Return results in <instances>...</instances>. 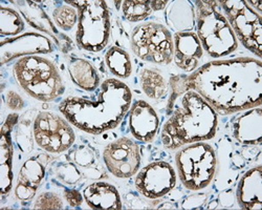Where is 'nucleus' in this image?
<instances>
[{
    "label": "nucleus",
    "mask_w": 262,
    "mask_h": 210,
    "mask_svg": "<svg viewBox=\"0 0 262 210\" xmlns=\"http://www.w3.org/2000/svg\"><path fill=\"white\" fill-rule=\"evenodd\" d=\"M25 30V21L19 13L2 5L0 7V34L15 37Z\"/></svg>",
    "instance_id": "a878e982"
},
{
    "label": "nucleus",
    "mask_w": 262,
    "mask_h": 210,
    "mask_svg": "<svg viewBox=\"0 0 262 210\" xmlns=\"http://www.w3.org/2000/svg\"><path fill=\"white\" fill-rule=\"evenodd\" d=\"M195 27L204 51L212 58L235 52L238 40L218 2H195Z\"/></svg>",
    "instance_id": "39448f33"
},
{
    "label": "nucleus",
    "mask_w": 262,
    "mask_h": 210,
    "mask_svg": "<svg viewBox=\"0 0 262 210\" xmlns=\"http://www.w3.org/2000/svg\"><path fill=\"white\" fill-rule=\"evenodd\" d=\"M218 4L223 9L237 40L260 59L262 56L261 15L243 0H223Z\"/></svg>",
    "instance_id": "1a4fd4ad"
},
{
    "label": "nucleus",
    "mask_w": 262,
    "mask_h": 210,
    "mask_svg": "<svg viewBox=\"0 0 262 210\" xmlns=\"http://www.w3.org/2000/svg\"><path fill=\"white\" fill-rule=\"evenodd\" d=\"M12 4H15L29 25L50 35L62 52L68 53L74 48L72 40L57 30L48 14L39 5L33 2H12Z\"/></svg>",
    "instance_id": "dca6fc26"
},
{
    "label": "nucleus",
    "mask_w": 262,
    "mask_h": 210,
    "mask_svg": "<svg viewBox=\"0 0 262 210\" xmlns=\"http://www.w3.org/2000/svg\"><path fill=\"white\" fill-rule=\"evenodd\" d=\"M7 104L9 109L13 111H20L25 107V101L17 93L10 91L7 95Z\"/></svg>",
    "instance_id": "7c9ffc66"
},
{
    "label": "nucleus",
    "mask_w": 262,
    "mask_h": 210,
    "mask_svg": "<svg viewBox=\"0 0 262 210\" xmlns=\"http://www.w3.org/2000/svg\"><path fill=\"white\" fill-rule=\"evenodd\" d=\"M64 199L72 207H78L83 203V196L76 189H65L63 193Z\"/></svg>",
    "instance_id": "c756f323"
},
{
    "label": "nucleus",
    "mask_w": 262,
    "mask_h": 210,
    "mask_svg": "<svg viewBox=\"0 0 262 210\" xmlns=\"http://www.w3.org/2000/svg\"><path fill=\"white\" fill-rule=\"evenodd\" d=\"M15 80L26 93L43 102L55 101L64 93V84L54 63L42 56L18 59L13 67Z\"/></svg>",
    "instance_id": "20e7f679"
},
{
    "label": "nucleus",
    "mask_w": 262,
    "mask_h": 210,
    "mask_svg": "<svg viewBox=\"0 0 262 210\" xmlns=\"http://www.w3.org/2000/svg\"><path fill=\"white\" fill-rule=\"evenodd\" d=\"M236 198L240 208L260 210L262 206V168L257 166L248 171L240 179Z\"/></svg>",
    "instance_id": "6ab92c4d"
},
{
    "label": "nucleus",
    "mask_w": 262,
    "mask_h": 210,
    "mask_svg": "<svg viewBox=\"0 0 262 210\" xmlns=\"http://www.w3.org/2000/svg\"><path fill=\"white\" fill-rule=\"evenodd\" d=\"M50 161V156L39 154L28 159L21 166L15 187V196L18 200L31 201L36 196L39 186L46 177L47 166Z\"/></svg>",
    "instance_id": "4468645a"
},
{
    "label": "nucleus",
    "mask_w": 262,
    "mask_h": 210,
    "mask_svg": "<svg viewBox=\"0 0 262 210\" xmlns=\"http://www.w3.org/2000/svg\"><path fill=\"white\" fill-rule=\"evenodd\" d=\"M128 125L135 139L148 143L156 138L159 132L160 118L148 102L138 100L130 107Z\"/></svg>",
    "instance_id": "2eb2a0df"
},
{
    "label": "nucleus",
    "mask_w": 262,
    "mask_h": 210,
    "mask_svg": "<svg viewBox=\"0 0 262 210\" xmlns=\"http://www.w3.org/2000/svg\"><path fill=\"white\" fill-rule=\"evenodd\" d=\"M149 3L152 11H161L165 9L169 4V2H149Z\"/></svg>",
    "instance_id": "473e14b6"
},
{
    "label": "nucleus",
    "mask_w": 262,
    "mask_h": 210,
    "mask_svg": "<svg viewBox=\"0 0 262 210\" xmlns=\"http://www.w3.org/2000/svg\"><path fill=\"white\" fill-rule=\"evenodd\" d=\"M37 145L50 154H61L70 150L76 140L72 124L52 112H41L33 125Z\"/></svg>",
    "instance_id": "9d476101"
},
{
    "label": "nucleus",
    "mask_w": 262,
    "mask_h": 210,
    "mask_svg": "<svg viewBox=\"0 0 262 210\" xmlns=\"http://www.w3.org/2000/svg\"><path fill=\"white\" fill-rule=\"evenodd\" d=\"M69 73L74 84L86 92H95L100 87V76L91 62L82 58H72Z\"/></svg>",
    "instance_id": "5701e85b"
},
{
    "label": "nucleus",
    "mask_w": 262,
    "mask_h": 210,
    "mask_svg": "<svg viewBox=\"0 0 262 210\" xmlns=\"http://www.w3.org/2000/svg\"><path fill=\"white\" fill-rule=\"evenodd\" d=\"M177 185V173L171 164L164 161L152 162L138 173L135 186L137 191L150 200L169 194Z\"/></svg>",
    "instance_id": "f8f14e48"
},
{
    "label": "nucleus",
    "mask_w": 262,
    "mask_h": 210,
    "mask_svg": "<svg viewBox=\"0 0 262 210\" xmlns=\"http://www.w3.org/2000/svg\"><path fill=\"white\" fill-rule=\"evenodd\" d=\"M141 88L145 95L150 99L159 100L166 97L168 87L165 78L156 70L145 69L140 75Z\"/></svg>",
    "instance_id": "b1692460"
},
{
    "label": "nucleus",
    "mask_w": 262,
    "mask_h": 210,
    "mask_svg": "<svg viewBox=\"0 0 262 210\" xmlns=\"http://www.w3.org/2000/svg\"><path fill=\"white\" fill-rule=\"evenodd\" d=\"M173 60L178 68L187 73H193L199 69L204 57V49L196 33H176L173 36Z\"/></svg>",
    "instance_id": "f3484780"
},
{
    "label": "nucleus",
    "mask_w": 262,
    "mask_h": 210,
    "mask_svg": "<svg viewBox=\"0 0 262 210\" xmlns=\"http://www.w3.org/2000/svg\"><path fill=\"white\" fill-rule=\"evenodd\" d=\"M77 10L70 5H61L53 12L55 25L62 31H71L78 23Z\"/></svg>",
    "instance_id": "bb28decb"
},
{
    "label": "nucleus",
    "mask_w": 262,
    "mask_h": 210,
    "mask_svg": "<svg viewBox=\"0 0 262 210\" xmlns=\"http://www.w3.org/2000/svg\"><path fill=\"white\" fill-rule=\"evenodd\" d=\"M207 199L206 195H195L190 196L183 202V208L185 209H192V208H198L202 206Z\"/></svg>",
    "instance_id": "2f4dec72"
},
{
    "label": "nucleus",
    "mask_w": 262,
    "mask_h": 210,
    "mask_svg": "<svg viewBox=\"0 0 262 210\" xmlns=\"http://www.w3.org/2000/svg\"><path fill=\"white\" fill-rule=\"evenodd\" d=\"M165 18L168 27L176 33L192 32L195 28V10L187 0H174L169 3Z\"/></svg>",
    "instance_id": "4be33fe9"
},
{
    "label": "nucleus",
    "mask_w": 262,
    "mask_h": 210,
    "mask_svg": "<svg viewBox=\"0 0 262 210\" xmlns=\"http://www.w3.org/2000/svg\"><path fill=\"white\" fill-rule=\"evenodd\" d=\"M131 49L143 61L167 66L173 60V36L165 26L149 21L134 29Z\"/></svg>",
    "instance_id": "6e6552de"
},
{
    "label": "nucleus",
    "mask_w": 262,
    "mask_h": 210,
    "mask_svg": "<svg viewBox=\"0 0 262 210\" xmlns=\"http://www.w3.org/2000/svg\"><path fill=\"white\" fill-rule=\"evenodd\" d=\"M34 209H62L63 208V201L55 193H42L40 194L35 202H34Z\"/></svg>",
    "instance_id": "c85d7f7f"
},
{
    "label": "nucleus",
    "mask_w": 262,
    "mask_h": 210,
    "mask_svg": "<svg viewBox=\"0 0 262 210\" xmlns=\"http://www.w3.org/2000/svg\"><path fill=\"white\" fill-rule=\"evenodd\" d=\"M124 18L129 23L145 20L152 12L149 2H122Z\"/></svg>",
    "instance_id": "cd10ccee"
},
{
    "label": "nucleus",
    "mask_w": 262,
    "mask_h": 210,
    "mask_svg": "<svg viewBox=\"0 0 262 210\" xmlns=\"http://www.w3.org/2000/svg\"><path fill=\"white\" fill-rule=\"evenodd\" d=\"M133 93L121 80L111 78L100 84L95 100L69 97L59 104V111L78 130L101 135L116 129L128 113Z\"/></svg>",
    "instance_id": "f03ea898"
},
{
    "label": "nucleus",
    "mask_w": 262,
    "mask_h": 210,
    "mask_svg": "<svg viewBox=\"0 0 262 210\" xmlns=\"http://www.w3.org/2000/svg\"><path fill=\"white\" fill-rule=\"evenodd\" d=\"M250 6L252 5L254 8L257 9V13L261 15V3L260 2H247Z\"/></svg>",
    "instance_id": "72a5a7b5"
},
{
    "label": "nucleus",
    "mask_w": 262,
    "mask_h": 210,
    "mask_svg": "<svg viewBox=\"0 0 262 210\" xmlns=\"http://www.w3.org/2000/svg\"><path fill=\"white\" fill-rule=\"evenodd\" d=\"M79 9L76 41L80 49L97 53L106 48L111 36V16L105 2H67Z\"/></svg>",
    "instance_id": "423d86ee"
},
{
    "label": "nucleus",
    "mask_w": 262,
    "mask_h": 210,
    "mask_svg": "<svg viewBox=\"0 0 262 210\" xmlns=\"http://www.w3.org/2000/svg\"><path fill=\"white\" fill-rule=\"evenodd\" d=\"M183 93L201 95L220 115H231L261 105L262 62L252 57L215 60L189 76H179Z\"/></svg>",
    "instance_id": "f257e3e1"
},
{
    "label": "nucleus",
    "mask_w": 262,
    "mask_h": 210,
    "mask_svg": "<svg viewBox=\"0 0 262 210\" xmlns=\"http://www.w3.org/2000/svg\"><path fill=\"white\" fill-rule=\"evenodd\" d=\"M176 164L182 184L188 191L199 192L212 182L216 172V155L205 142L183 146L176 155Z\"/></svg>",
    "instance_id": "0eeeda50"
},
{
    "label": "nucleus",
    "mask_w": 262,
    "mask_h": 210,
    "mask_svg": "<svg viewBox=\"0 0 262 210\" xmlns=\"http://www.w3.org/2000/svg\"><path fill=\"white\" fill-rule=\"evenodd\" d=\"M103 160L108 172L120 179L135 176L141 166L139 145L128 138H120L109 143L103 152Z\"/></svg>",
    "instance_id": "9b49d317"
},
{
    "label": "nucleus",
    "mask_w": 262,
    "mask_h": 210,
    "mask_svg": "<svg viewBox=\"0 0 262 210\" xmlns=\"http://www.w3.org/2000/svg\"><path fill=\"white\" fill-rule=\"evenodd\" d=\"M105 62L108 70L120 79H127L133 72V65L126 51L119 47H112L105 54Z\"/></svg>",
    "instance_id": "393cba45"
},
{
    "label": "nucleus",
    "mask_w": 262,
    "mask_h": 210,
    "mask_svg": "<svg viewBox=\"0 0 262 210\" xmlns=\"http://www.w3.org/2000/svg\"><path fill=\"white\" fill-rule=\"evenodd\" d=\"M169 110L170 117L162 130V142L167 150L205 142L216 135L217 113L196 92H185L173 101Z\"/></svg>",
    "instance_id": "7ed1b4c3"
},
{
    "label": "nucleus",
    "mask_w": 262,
    "mask_h": 210,
    "mask_svg": "<svg viewBox=\"0 0 262 210\" xmlns=\"http://www.w3.org/2000/svg\"><path fill=\"white\" fill-rule=\"evenodd\" d=\"M234 138L245 145H260L262 139V110L260 107L244 111L232 121Z\"/></svg>",
    "instance_id": "a211bd4d"
},
{
    "label": "nucleus",
    "mask_w": 262,
    "mask_h": 210,
    "mask_svg": "<svg viewBox=\"0 0 262 210\" xmlns=\"http://www.w3.org/2000/svg\"><path fill=\"white\" fill-rule=\"evenodd\" d=\"M54 51L52 41L45 35L29 32L12 38H4L0 44L2 65L27 56L50 54Z\"/></svg>",
    "instance_id": "ddd939ff"
},
{
    "label": "nucleus",
    "mask_w": 262,
    "mask_h": 210,
    "mask_svg": "<svg viewBox=\"0 0 262 210\" xmlns=\"http://www.w3.org/2000/svg\"><path fill=\"white\" fill-rule=\"evenodd\" d=\"M172 205H170V204H165L164 206H161L160 208H170V209H173L174 207H171Z\"/></svg>",
    "instance_id": "f704fd0d"
},
{
    "label": "nucleus",
    "mask_w": 262,
    "mask_h": 210,
    "mask_svg": "<svg viewBox=\"0 0 262 210\" xmlns=\"http://www.w3.org/2000/svg\"><path fill=\"white\" fill-rule=\"evenodd\" d=\"M17 120L18 116L16 114L10 115L2 130V140H0V161H2L0 164H2V167H0V170H2V193L4 196L11 192L13 184V147L11 133Z\"/></svg>",
    "instance_id": "412c9836"
},
{
    "label": "nucleus",
    "mask_w": 262,
    "mask_h": 210,
    "mask_svg": "<svg viewBox=\"0 0 262 210\" xmlns=\"http://www.w3.org/2000/svg\"><path fill=\"white\" fill-rule=\"evenodd\" d=\"M83 197L92 209L120 210L122 209V201L118 189L106 182H95L87 186Z\"/></svg>",
    "instance_id": "aec40b11"
}]
</instances>
